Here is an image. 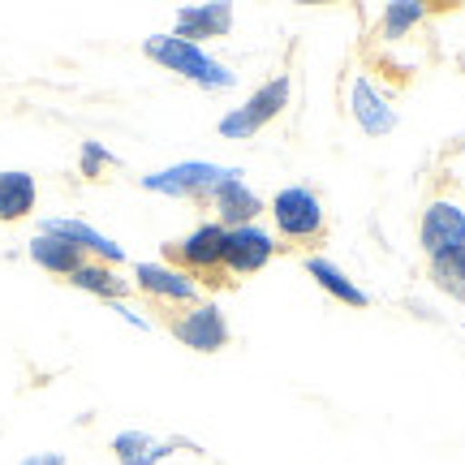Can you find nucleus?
Here are the masks:
<instances>
[{
    "label": "nucleus",
    "mask_w": 465,
    "mask_h": 465,
    "mask_svg": "<svg viewBox=\"0 0 465 465\" xmlns=\"http://www.w3.org/2000/svg\"><path fill=\"white\" fill-rule=\"evenodd\" d=\"M427 272H431L435 289H444L449 298L465 302V246L431 254V259H427Z\"/></svg>",
    "instance_id": "19"
},
{
    "label": "nucleus",
    "mask_w": 465,
    "mask_h": 465,
    "mask_svg": "<svg viewBox=\"0 0 465 465\" xmlns=\"http://www.w3.org/2000/svg\"><path fill=\"white\" fill-rule=\"evenodd\" d=\"M69 284L83 289V293H95V298H104V302H121L125 293H130V281H121L116 267L100 263V259H86V263L69 276Z\"/></svg>",
    "instance_id": "17"
},
{
    "label": "nucleus",
    "mask_w": 465,
    "mask_h": 465,
    "mask_svg": "<svg viewBox=\"0 0 465 465\" xmlns=\"http://www.w3.org/2000/svg\"><path fill=\"white\" fill-rule=\"evenodd\" d=\"M289 95H293V83H289V74H276V78H267L254 95H250L242 108H229V113L220 116V138H232V143H246L254 134L272 125L276 116L289 108Z\"/></svg>",
    "instance_id": "4"
},
{
    "label": "nucleus",
    "mask_w": 465,
    "mask_h": 465,
    "mask_svg": "<svg viewBox=\"0 0 465 465\" xmlns=\"http://www.w3.org/2000/svg\"><path fill=\"white\" fill-rule=\"evenodd\" d=\"M104 168H116V155L104 143H83V155H78V173L86 182H100Z\"/></svg>",
    "instance_id": "21"
},
{
    "label": "nucleus",
    "mask_w": 465,
    "mask_h": 465,
    "mask_svg": "<svg viewBox=\"0 0 465 465\" xmlns=\"http://www.w3.org/2000/svg\"><path fill=\"white\" fill-rule=\"evenodd\" d=\"M143 52H147L151 61H160L164 69H173V74L190 78L194 86H203V91H229V86L237 83V74H232L229 65L212 61L203 48L185 44L177 35H151L147 44H143Z\"/></svg>",
    "instance_id": "1"
},
{
    "label": "nucleus",
    "mask_w": 465,
    "mask_h": 465,
    "mask_svg": "<svg viewBox=\"0 0 465 465\" xmlns=\"http://www.w3.org/2000/svg\"><path fill=\"white\" fill-rule=\"evenodd\" d=\"M134 284H138L147 298L164 302V306H177V311L203 302V284L173 263H134Z\"/></svg>",
    "instance_id": "7"
},
{
    "label": "nucleus",
    "mask_w": 465,
    "mask_h": 465,
    "mask_svg": "<svg viewBox=\"0 0 465 465\" xmlns=\"http://www.w3.org/2000/svg\"><path fill=\"white\" fill-rule=\"evenodd\" d=\"M306 272H311L319 289H323V293H332L336 302H345V306H371L366 289H358V284L349 281V276L332 263V259H323V254H311V259H306Z\"/></svg>",
    "instance_id": "18"
},
{
    "label": "nucleus",
    "mask_w": 465,
    "mask_h": 465,
    "mask_svg": "<svg viewBox=\"0 0 465 465\" xmlns=\"http://www.w3.org/2000/svg\"><path fill=\"white\" fill-rule=\"evenodd\" d=\"M22 465H65V457H61V452H35V457H26Z\"/></svg>",
    "instance_id": "22"
},
{
    "label": "nucleus",
    "mask_w": 465,
    "mask_h": 465,
    "mask_svg": "<svg viewBox=\"0 0 465 465\" xmlns=\"http://www.w3.org/2000/svg\"><path fill=\"white\" fill-rule=\"evenodd\" d=\"M229 31H232V9L220 5V0L216 5H185L177 14V26H173V35L194 44V48H203V39H220Z\"/></svg>",
    "instance_id": "12"
},
{
    "label": "nucleus",
    "mask_w": 465,
    "mask_h": 465,
    "mask_svg": "<svg viewBox=\"0 0 465 465\" xmlns=\"http://www.w3.org/2000/svg\"><path fill=\"white\" fill-rule=\"evenodd\" d=\"M35 203H39V190H35V177L31 173H0V224H17V220H26L35 212Z\"/></svg>",
    "instance_id": "15"
},
{
    "label": "nucleus",
    "mask_w": 465,
    "mask_h": 465,
    "mask_svg": "<svg viewBox=\"0 0 465 465\" xmlns=\"http://www.w3.org/2000/svg\"><path fill=\"white\" fill-rule=\"evenodd\" d=\"M177 449H185V440H155L147 431H121L113 440V452L121 465H160Z\"/></svg>",
    "instance_id": "14"
},
{
    "label": "nucleus",
    "mask_w": 465,
    "mask_h": 465,
    "mask_svg": "<svg viewBox=\"0 0 465 465\" xmlns=\"http://www.w3.org/2000/svg\"><path fill=\"white\" fill-rule=\"evenodd\" d=\"M349 113H353V121H358V130L371 134V138H383V134L397 130V113L388 108V100H383L375 86L362 78H353V86H349Z\"/></svg>",
    "instance_id": "11"
},
{
    "label": "nucleus",
    "mask_w": 465,
    "mask_h": 465,
    "mask_svg": "<svg viewBox=\"0 0 465 465\" xmlns=\"http://www.w3.org/2000/svg\"><path fill=\"white\" fill-rule=\"evenodd\" d=\"M212 207H216V216L224 229H242V224H259L263 216V199L242 182V173H232L229 182L216 185V194H212Z\"/></svg>",
    "instance_id": "10"
},
{
    "label": "nucleus",
    "mask_w": 465,
    "mask_h": 465,
    "mask_svg": "<svg viewBox=\"0 0 465 465\" xmlns=\"http://www.w3.org/2000/svg\"><path fill=\"white\" fill-rule=\"evenodd\" d=\"M427 17V5H418V0H392L388 9H383V22L380 31L383 39H401V35H410Z\"/></svg>",
    "instance_id": "20"
},
{
    "label": "nucleus",
    "mask_w": 465,
    "mask_h": 465,
    "mask_svg": "<svg viewBox=\"0 0 465 465\" xmlns=\"http://www.w3.org/2000/svg\"><path fill=\"white\" fill-rule=\"evenodd\" d=\"M267 212H272V224L281 232L284 242H293V246H311L319 242L323 232H328V212H323V203L311 185H284L272 194L267 203Z\"/></svg>",
    "instance_id": "3"
},
{
    "label": "nucleus",
    "mask_w": 465,
    "mask_h": 465,
    "mask_svg": "<svg viewBox=\"0 0 465 465\" xmlns=\"http://www.w3.org/2000/svg\"><path fill=\"white\" fill-rule=\"evenodd\" d=\"M224 242H229V229L212 220V224H199L194 232H185L182 242L168 246V263L190 272L199 284L207 289H220V284H232L229 272H224Z\"/></svg>",
    "instance_id": "2"
},
{
    "label": "nucleus",
    "mask_w": 465,
    "mask_h": 465,
    "mask_svg": "<svg viewBox=\"0 0 465 465\" xmlns=\"http://www.w3.org/2000/svg\"><path fill=\"white\" fill-rule=\"evenodd\" d=\"M232 173H242V168H220V164H207V160H185V164H173V168H164V173H151V177H143V190L173 194V199L212 203L216 185L229 182Z\"/></svg>",
    "instance_id": "5"
},
{
    "label": "nucleus",
    "mask_w": 465,
    "mask_h": 465,
    "mask_svg": "<svg viewBox=\"0 0 465 465\" xmlns=\"http://www.w3.org/2000/svg\"><path fill=\"white\" fill-rule=\"evenodd\" d=\"M418 242L431 254H444V250L465 246V207L449 199H435L427 212H422V224H418Z\"/></svg>",
    "instance_id": "9"
},
{
    "label": "nucleus",
    "mask_w": 465,
    "mask_h": 465,
    "mask_svg": "<svg viewBox=\"0 0 465 465\" xmlns=\"http://www.w3.org/2000/svg\"><path fill=\"white\" fill-rule=\"evenodd\" d=\"M31 259L44 267V272H52V276H65V281L86 263L83 250L69 246L65 237H52V232H35V237H31Z\"/></svg>",
    "instance_id": "16"
},
{
    "label": "nucleus",
    "mask_w": 465,
    "mask_h": 465,
    "mask_svg": "<svg viewBox=\"0 0 465 465\" xmlns=\"http://www.w3.org/2000/svg\"><path fill=\"white\" fill-rule=\"evenodd\" d=\"M39 232H52V237H65L69 246H78L86 254V259H100V263H125V250L116 246V242H108L104 232H95L91 224H83V220H44L39 224Z\"/></svg>",
    "instance_id": "13"
},
{
    "label": "nucleus",
    "mask_w": 465,
    "mask_h": 465,
    "mask_svg": "<svg viewBox=\"0 0 465 465\" xmlns=\"http://www.w3.org/2000/svg\"><path fill=\"white\" fill-rule=\"evenodd\" d=\"M276 232L263 229V224H242V229H229V242H224V272L232 276H254L263 272L272 259H276Z\"/></svg>",
    "instance_id": "8"
},
{
    "label": "nucleus",
    "mask_w": 465,
    "mask_h": 465,
    "mask_svg": "<svg viewBox=\"0 0 465 465\" xmlns=\"http://www.w3.org/2000/svg\"><path fill=\"white\" fill-rule=\"evenodd\" d=\"M168 332L194 353H216V349L229 345V323H224L216 302H194L177 315H168Z\"/></svg>",
    "instance_id": "6"
}]
</instances>
